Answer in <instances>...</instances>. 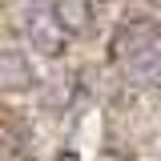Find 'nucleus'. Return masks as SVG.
Segmentation results:
<instances>
[{"label": "nucleus", "mask_w": 161, "mask_h": 161, "mask_svg": "<svg viewBox=\"0 0 161 161\" xmlns=\"http://www.w3.org/2000/svg\"><path fill=\"white\" fill-rule=\"evenodd\" d=\"M36 89V69L20 48H0V97H20Z\"/></svg>", "instance_id": "1"}, {"label": "nucleus", "mask_w": 161, "mask_h": 161, "mask_svg": "<svg viewBox=\"0 0 161 161\" xmlns=\"http://www.w3.org/2000/svg\"><path fill=\"white\" fill-rule=\"evenodd\" d=\"M24 32H28V44H32L36 53H44V57H60V53L69 48V32L57 24L53 12H28Z\"/></svg>", "instance_id": "2"}, {"label": "nucleus", "mask_w": 161, "mask_h": 161, "mask_svg": "<svg viewBox=\"0 0 161 161\" xmlns=\"http://www.w3.org/2000/svg\"><path fill=\"white\" fill-rule=\"evenodd\" d=\"M121 64H125V77L137 89H161V48H157V40L141 44L137 53H129Z\"/></svg>", "instance_id": "3"}, {"label": "nucleus", "mask_w": 161, "mask_h": 161, "mask_svg": "<svg viewBox=\"0 0 161 161\" xmlns=\"http://www.w3.org/2000/svg\"><path fill=\"white\" fill-rule=\"evenodd\" d=\"M153 40H157V20H125L113 32L109 53H113V60H125L129 53H137L141 44H153Z\"/></svg>", "instance_id": "4"}, {"label": "nucleus", "mask_w": 161, "mask_h": 161, "mask_svg": "<svg viewBox=\"0 0 161 161\" xmlns=\"http://www.w3.org/2000/svg\"><path fill=\"white\" fill-rule=\"evenodd\" d=\"M53 16H57V24L69 36H89L93 24H97L93 0H57V4H53Z\"/></svg>", "instance_id": "5"}, {"label": "nucleus", "mask_w": 161, "mask_h": 161, "mask_svg": "<svg viewBox=\"0 0 161 161\" xmlns=\"http://www.w3.org/2000/svg\"><path fill=\"white\" fill-rule=\"evenodd\" d=\"M57 161H80V157L73 153V149H60V153H57Z\"/></svg>", "instance_id": "6"}, {"label": "nucleus", "mask_w": 161, "mask_h": 161, "mask_svg": "<svg viewBox=\"0 0 161 161\" xmlns=\"http://www.w3.org/2000/svg\"><path fill=\"white\" fill-rule=\"evenodd\" d=\"M149 4H153V8H157V12H161V0H149Z\"/></svg>", "instance_id": "7"}]
</instances>
